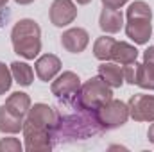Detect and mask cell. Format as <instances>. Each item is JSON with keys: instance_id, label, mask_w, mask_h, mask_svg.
Listing matches in <instances>:
<instances>
[{"instance_id": "13", "label": "cell", "mask_w": 154, "mask_h": 152, "mask_svg": "<svg viewBox=\"0 0 154 152\" xmlns=\"http://www.w3.org/2000/svg\"><path fill=\"white\" fill-rule=\"evenodd\" d=\"M99 27L106 34H116L124 27V14L120 9H109L104 7L100 16H99Z\"/></svg>"}, {"instance_id": "18", "label": "cell", "mask_w": 154, "mask_h": 152, "mask_svg": "<svg viewBox=\"0 0 154 152\" xmlns=\"http://www.w3.org/2000/svg\"><path fill=\"white\" fill-rule=\"evenodd\" d=\"M11 74H13L14 82H18L20 86H31L32 81H34V72H32V68H31L27 63H22V61L11 63Z\"/></svg>"}, {"instance_id": "25", "label": "cell", "mask_w": 154, "mask_h": 152, "mask_svg": "<svg viewBox=\"0 0 154 152\" xmlns=\"http://www.w3.org/2000/svg\"><path fill=\"white\" fill-rule=\"evenodd\" d=\"M143 63L154 65V47H149V48L143 52Z\"/></svg>"}, {"instance_id": "11", "label": "cell", "mask_w": 154, "mask_h": 152, "mask_svg": "<svg viewBox=\"0 0 154 152\" xmlns=\"http://www.w3.org/2000/svg\"><path fill=\"white\" fill-rule=\"evenodd\" d=\"M88 41H90V34L81 27H72V29L65 31L61 36L63 48L70 54H81L88 47Z\"/></svg>"}, {"instance_id": "4", "label": "cell", "mask_w": 154, "mask_h": 152, "mask_svg": "<svg viewBox=\"0 0 154 152\" xmlns=\"http://www.w3.org/2000/svg\"><path fill=\"white\" fill-rule=\"evenodd\" d=\"M111 99H113L111 86L100 75H97L91 77L90 81H86L84 84H81V90H79V95H77L74 106L81 111L93 113Z\"/></svg>"}, {"instance_id": "1", "label": "cell", "mask_w": 154, "mask_h": 152, "mask_svg": "<svg viewBox=\"0 0 154 152\" xmlns=\"http://www.w3.org/2000/svg\"><path fill=\"white\" fill-rule=\"evenodd\" d=\"M11 43L14 52L23 59H34L41 52V29L31 18L18 20L11 31Z\"/></svg>"}, {"instance_id": "3", "label": "cell", "mask_w": 154, "mask_h": 152, "mask_svg": "<svg viewBox=\"0 0 154 152\" xmlns=\"http://www.w3.org/2000/svg\"><path fill=\"white\" fill-rule=\"evenodd\" d=\"M152 9L147 2L136 0L127 7L125 34L136 45H145L152 34Z\"/></svg>"}, {"instance_id": "16", "label": "cell", "mask_w": 154, "mask_h": 152, "mask_svg": "<svg viewBox=\"0 0 154 152\" xmlns=\"http://www.w3.org/2000/svg\"><path fill=\"white\" fill-rule=\"evenodd\" d=\"M111 59L118 63V65H129V63H134L138 59V48L131 43H125V41H116L115 47H113V54H111Z\"/></svg>"}, {"instance_id": "27", "label": "cell", "mask_w": 154, "mask_h": 152, "mask_svg": "<svg viewBox=\"0 0 154 152\" xmlns=\"http://www.w3.org/2000/svg\"><path fill=\"white\" fill-rule=\"evenodd\" d=\"M16 4H20V5H29V4H32L34 0H14Z\"/></svg>"}, {"instance_id": "15", "label": "cell", "mask_w": 154, "mask_h": 152, "mask_svg": "<svg viewBox=\"0 0 154 152\" xmlns=\"http://www.w3.org/2000/svg\"><path fill=\"white\" fill-rule=\"evenodd\" d=\"M99 75L102 77L111 88H120L124 84V68L118 63L102 61V65L99 66Z\"/></svg>"}, {"instance_id": "14", "label": "cell", "mask_w": 154, "mask_h": 152, "mask_svg": "<svg viewBox=\"0 0 154 152\" xmlns=\"http://www.w3.org/2000/svg\"><path fill=\"white\" fill-rule=\"evenodd\" d=\"M23 118L18 116V114L11 113L5 104L0 106V132L4 134H16L23 129Z\"/></svg>"}, {"instance_id": "7", "label": "cell", "mask_w": 154, "mask_h": 152, "mask_svg": "<svg viewBox=\"0 0 154 152\" xmlns=\"http://www.w3.org/2000/svg\"><path fill=\"white\" fill-rule=\"evenodd\" d=\"M50 90H52V95L63 100L65 104H75V99L81 90V79L74 72H63L52 82Z\"/></svg>"}, {"instance_id": "30", "label": "cell", "mask_w": 154, "mask_h": 152, "mask_svg": "<svg viewBox=\"0 0 154 152\" xmlns=\"http://www.w3.org/2000/svg\"><path fill=\"white\" fill-rule=\"evenodd\" d=\"M0 22H2V20H0ZM0 25H2V23H0Z\"/></svg>"}, {"instance_id": "17", "label": "cell", "mask_w": 154, "mask_h": 152, "mask_svg": "<svg viewBox=\"0 0 154 152\" xmlns=\"http://www.w3.org/2000/svg\"><path fill=\"white\" fill-rule=\"evenodd\" d=\"M5 108L11 111V113L18 114L22 118H25L29 109H31V97L23 91H14L7 97L5 100Z\"/></svg>"}, {"instance_id": "5", "label": "cell", "mask_w": 154, "mask_h": 152, "mask_svg": "<svg viewBox=\"0 0 154 152\" xmlns=\"http://www.w3.org/2000/svg\"><path fill=\"white\" fill-rule=\"evenodd\" d=\"M93 114H95V120L100 125V129L109 131V129L122 127L129 120V108L122 100L111 99L106 104H102L97 111H93Z\"/></svg>"}, {"instance_id": "8", "label": "cell", "mask_w": 154, "mask_h": 152, "mask_svg": "<svg viewBox=\"0 0 154 152\" xmlns=\"http://www.w3.org/2000/svg\"><path fill=\"white\" fill-rule=\"evenodd\" d=\"M129 116L136 122H154V95L136 93L127 102Z\"/></svg>"}, {"instance_id": "24", "label": "cell", "mask_w": 154, "mask_h": 152, "mask_svg": "<svg viewBox=\"0 0 154 152\" xmlns=\"http://www.w3.org/2000/svg\"><path fill=\"white\" fill-rule=\"evenodd\" d=\"M125 4H127V0H102V5L109 7V9H120Z\"/></svg>"}, {"instance_id": "26", "label": "cell", "mask_w": 154, "mask_h": 152, "mask_svg": "<svg viewBox=\"0 0 154 152\" xmlns=\"http://www.w3.org/2000/svg\"><path fill=\"white\" fill-rule=\"evenodd\" d=\"M147 138H149V141L154 145V123L149 127V131H147Z\"/></svg>"}, {"instance_id": "12", "label": "cell", "mask_w": 154, "mask_h": 152, "mask_svg": "<svg viewBox=\"0 0 154 152\" xmlns=\"http://www.w3.org/2000/svg\"><path fill=\"white\" fill-rule=\"evenodd\" d=\"M34 70H36V75H38L39 81L48 82L59 74L61 59L54 54H45V56L38 57V61L34 63Z\"/></svg>"}, {"instance_id": "6", "label": "cell", "mask_w": 154, "mask_h": 152, "mask_svg": "<svg viewBox=\"0 0 154 152\" xmlns=\"http://www.w3.org/2000/svg\"><path fill=\"white\" fill-rule=\"evenodd\" d=\"M23 140H25V145L23 149L29 152L34 150H50L54 147L52 143V132L45 127H39V125H34L31 122H23Z\"/></svg>"}, {"instance_id": "23", "label": "cell", "mask_w": 154, "mask_h": 152, "mask_svg": "<svg viewBox=\"0 0 154 152\" xmlns=\"http://www.w3.org/2000/svg\"><path fill=\"white\" fill-rule=\"evenodd\" d=\"M23 145L18 138H2L0 140V152H22Z\"/></svg>"}, {"instance_id": "20", "label": "cell", "mask_w": 154, "mask_h": 152, "mask_svg": "<svg viewBox=\"0 0 154 152\" xmlns=\"http://www.w3.org/2000/svg\"><path fill=\"white\" fill-rule=\"evenodd\" d=\"M138 86L143 88V90H154V65L142 63V72H140Z\"/></svg>"}, {"instance_id": "10", "label": "cell", "mask_w": 154, "mask_h": 152, "mask_svg": "<svg viewBox=\"0 0 154 152\" xmlns=\"http://www.w3.org/2000/svg\"><path fill=\"white\" fill-rule=\"evenodd\" d=\"M50 23L56 27H66L77 18V7L72 0H54L48 11Z\"/></svg>"}, {"instance_id": "9", "label": "cell", "mask_w": 154, "mask_h": 152, "mask_svg": "<svg viewBox=\"0 0 154 152\" xmlns=\"http://www.w3.org/2000/svg\"><path fill=\"white\" fill-rule=\"evenodd\" d=\"M25 120L31 122V123H34V125L48 129L50 132H54V129L57 125V120H59V113L54 108H50L48 104H41L39 102V104L31 106V109H29Z\"/></svg>"}, {"instance_id": "29", "label": "cell", "mask_w": 154, "mask_h": 152, "mask_svg": "<svg viewBox=\"0 0 154 152\" xmlns=\"http://www.w3.org/2000/svg\"><path fill=\"white\" fill-rule=\"evenodd\" d=\"M7 2H9V0H0V9H4V7L7 5Z\"/></svg>"}, {"instance_id": "21", "label": "cell", "mask_w": 154, "mask_h": 152, "mask_svg": "<svg viewBox=\"0 0 154 152\" xmlns=\"http://www.w3.org/2000/svg\"><path fill=\"white\" fill-rule=\"evenodd\" d=\"M140 72H142V63L134 61V63H129L124 66V81H127L129 84H136L138 86V81H140Z\"/></svg>"}, {"instance_id": "19", "label": "cell", "mask_w": 154, "mask_h": 152, "mask_svg": "<svg viewBox=\"0 0 154 152\" xmlns=\"http://www.w3.org/2000/svg\"><path fill=\"white\" fill-rule=\"evenodd\" d=\"M115 43H116V39H113L111 36H100V38H97L95 45H93V56L99 61H109L111 54H113Z\"/></svg>"}, {"instance_id": "28", "label": "cell", "mask_w": 154, "mask_h": 152, "mask_svg": "<svg viewBox=\"0 0 154 152\" xmlns=\"http://www.w3.org/2000/svg\"><path fill=\"white\" fill-rule=\"evenodd\" d=\"M75 2L79 4V5H86V4H90L91 0H75Z\"/></svg>"}, {"instance_id": "2", "label": "cell", "mask_w": 154, "mask_h": 152, "mask_svg": "<svg viewBox=\"0 0 154 152\" xmlns=\"http://www.w3.org/2000/svg\"><path fill=\"white\" fill-rule=\"evenodd\" d=\"M100 125L95 120V114L90 111H81L79 114L72 116H61L57 120V125L52 132V138H70V140H84L97 132H100Z\"/></svg>"}, {"instance_id": "22", "label": "cell", "mask_w": 154, "mask_h": 152, "mask_svg": "<svg viewBox=\"0 0 154 152\" xmlns=\"http://www.w3.org/2000/svg\"><path fill=\"white\" fill-rule=\"evenodd\" d=\"M11 84H13L11 68L5 66L4 63H0V95H5V91L11 90Z\"/></svg>"}]
</instances>
